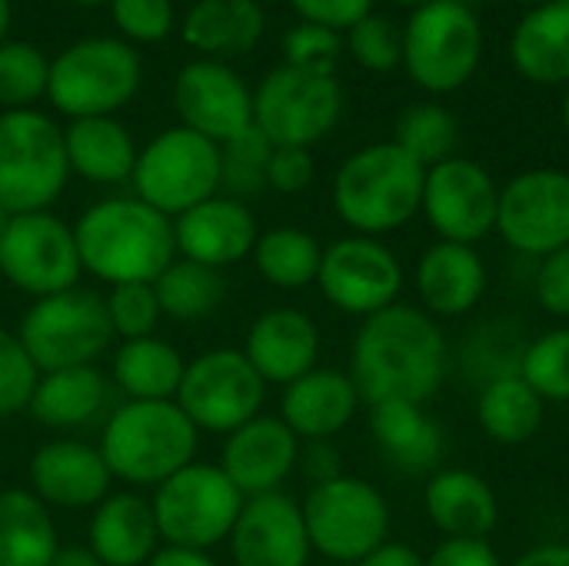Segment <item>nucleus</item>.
I'll return each mask as SVG.
<instances>
[{
  "label": "nucleus",
  "mask_w": 569,
  "mask_h": 566,
  "mask_svg": "<svg viewBox=\"0 0 569 566\" xmlns=\"http://www.w3.org/2000/svg\"><path fill=\"white\" fill-rule=\"evenodd\" d=\"M347 374L370 407L387 400L423 407L447 377V337L423 307L393 304L360 324Z\"/></svg>",
  "instance_id": "nucleus-1"
},
{
  "label": "nucleus",
  "mask_w": 569,
  "mask_h": 566,
  "mask_svg": "<svg viewBox=\"0 0 569 566\" xmlns=\"http://www.w3.org/2000/svg\"><path fill=\"white\" fill-rule=\"evenodd\" d=\"M83 274L107 287L153 284L177 257L173 220L140 197H107L73 220Z\"/></svg>",
  "instance_id": "nucleus-2"
},
{
  "label": "nucleus",
  "mask_w": 569,
  "mask_h": 566,
  "mask_svg": "<svg viewBox=\"0 0 569 566\" xmlns=\"http://www.w3.org/2000/svg\"><path fill=\"white\" fill-rule=\"evenodd\" d=\"M200 430L177 400H123L100 430V457L113 480L127 487H160L197 460Z\"/></svg>",
  "instance_id": "nucleus-3"
},
{
  "label": "nucleus",
  "mask_w": 569,
  "mask_h": 566,
  "mask_svg": "<svg viewBox=\"0 0 569 566\" xmlns=\"http://www.w3.org/2000/svg\"><path fill=\"white\" fill-rule=\"evenodd\" d=\"M427 167L393 140L353 150L333 177V210L360 237H383L407 227L423 203Z\"/></svg>",
  "instance_id": "nucleus-4"
},
{
  "label": "nucleus",
  "mask_w": 569,
  "mask_h": 566,
  "mask_svg": "<svg viewBox=\"0 0 569 566\" xmlns=\"http://www.w3.org/2000/svg\"><path fill=\"white\" fill-rule=\"evenodd\" d=\"M403 30V70L427 93L467 87L483 60V27L477 10L457 0H430L410 10Z\"/></svg>",
  "instance_id": "nucleus-5"
},
{
  "label": "nucleus",
  "mask_w": 569,
  "mask_h": 566,
  "mask_svg": "<svg viewBox=\"0 0 569 566\" xmlns=\"http://www.w3.org/2000/svg\"><path fill=\"white\" fill-rule=\"evenodd\" d=\"M140 57L117 37H87L50 60L47 100L70 120L113 117L140 90Z\"/></svg>",
  "instance_id": "nucleus-6"
},
{
  "label": "nucleus",
  "mask_w": 569,
  "mask_h": 566,
  "mask_svg": "<svg viewBox=\"0 0 569 566\" xmlns=\"http://www.w3.org/2000/svg\"><path fill=\"white\" fill-rule=\"evenodd\" d=\"M17 337L40 374L93 367L113 347L103 294L80 284L33 300L17 324Z\"/></svg>",
  "instance_id": "nucleus-7"
},
{
  "label": "nucleus",
  "mask_w": 569,
  "mask_h": 566,
  "mask_svg": "<svg viewBox=\"0 0 569 566\" xmlns=\"http://www.w3.org/2000/svg\"><path fill=\"white\" fill-rule=\"evenodd\" d=\"M300 510L313 554L330 564H360L367 554L390 540V504L363 477L340 474L310 487Z\"/></svg>",
  "instance_id": "nucleus-8"
},
{
  "label": "nucleus",
  "mask_w": 569,
  "mask_h": 566,
  "mask_svg": "<svg viewBox=\"0 0 569 566\" xmlns=\"http://www.w3.org/2000/svg\"><path fill=\"white\" fill-rule=\"evenodd\" d=\"M243 500L247 497L230 484L220 464L193 460L173 477H167L160 487H153L150 507L160 540L167 547L210 554L217 544H227L243 510Z\"/></svg>",
  "instance_id": "nucleus-9"
},
{
  "label": "nucleus",
  "mask_w": 569,
  "mask_h": 566,
  "mask_svg": "<svg viewBox=\"0 0 569 566\" xmlns=\"http://www.w3.org/2000/svg\"><path fill=\"white\" fill-rule=\"evenodd\" d=\"M70 180L63 130L40 110L0 113V203L10 214L50 210Z\"/></svg>",
  "instance_id": "nucleus-10"
},
{
  "label": "nucleus",
  "mask_w": 569,
  "mask_h": 566,
  "mask_svg": "<svg viewBox=\"0 0 569 566\" xmlns=\"http://www.w3.org/2000/svg\"><path fill=\"white\" fill-rule=\"evenodd\" d=\"M130 180L133 197L173 220L220 193V147L187 127H170L140 147Z\"/></svg>",
  "instance_id": "nucleus-11"
},
{
  "label": "nucleus",
  "mask_w": 569,
  "mask_h": 566,
  "mask_svg": "<svg viewBox=\"0 0 569 566\" xmlns=\"http://www.w3.org/2000/svg\"><path fill=\"white\" fill-rule=\"evenodd\" d=\"M343 117V87L333 73L290 63L273 67L253 90V127L273 147H313Z\"/></svg>",
  "instance_id": "nucleus-12"
},
{
  "label": "nucleus",
  "mask_w": 569,
  "mask_h": 566,
  "mask_svg": "<svg viewBox=\"0 0 569 566\" xmlns=\"http://www.w3.org/2000/svg\"><path fill=\"white\" fill-rule=\"evenodd\" d=\"M267 384L250 367L243 350L237 347H213L187 360L177 407L200 434H233L257 414H263Z\"/></svg>",
  "instance_id": "nucleus-13"
},
{
  "label": "nucleus",
  "mask_w": 569,
  "mask_h": 566,
  "mask_svg": "<svg viewBox=\"0 0 569 566\" xmlns=\"http://www.w3.org/2000/svg\"><path fill=\"white\" fill-rule=\"evenodd\" d=\"M80 254L73 240V224L53 217L50 210L13 214L0 237V277L40 300L80 284Z\"/></svg>",
  "instance_id": "nucleus-14"
},
{
  "label": "nucleus",
  "mask_w": 569,
  "mask_h": 566,
  "mask_svg": "<svg viewBox=\"0 0 569 566\" xmlns=\"http://www.w3.org/2000/svg\"><path fill=\"white\" fill-rule=\"evenodd\" d=\"M317 287L330 307L350 317H373L403 294V264L380 237H340L323 247Z\"/></svg>",
  "instance_id": "nucleus-15"
},
{
  "label": "nucleus",
  "mask_w": 569,
  "mask_h": 566,
  "mask_svg": "<svg viewBox=\"0 0 569 566\" xmlns=\"http://www.w3.org/2000/svg\"><path fill=\"white\" fill-rule=\"evenodd\" d=\"M497 210L500 183L483 163L457 153L427 167L420 214L427 217L437 240L477 247L497 230Z\"/></svg>",
  "instance_id": "nucleus-16"
},
{
  "label": "nucleus",
  "mask_w": 569,
  "mask_h": 566,
  "mask_svg": "<svg viewBox=\"0 0 569 566\" xmlns=\"http://www.w3.org/2000/svg\"><path fill=\"white\" fill-rule=\"evenodd\" d=\"M497 234L523 257L543 260L569 247V173L533 167L500 187Z\"/></svg>",
  "instance_id": "nucleus-17"
},
{
  "label": "nucleus",
  "mask_w": 569,
  "mask_h": 566,
  "mask_svg": "<svg viewBox=\"0 0 569 566\" xmlns=\"http://www.w3.org/2000/svg\"><path fill=\"white\" fill-rule=\"evenodd\" d=\"M173 107L180 127L213 140L217 147L253 127V90L237 70L217 60H193L177 73Z\"/></svg>",
  "instance_id": "nucleus-18"
},
{
  "label": "nucleus",
  "mask_w": 569,
  "mask_h": 566,
  "mask_svg": "<svg viewBox=\"0 0 569 566\" xmlns=\"http://www.w3.org/2000/svg\"><path fill=\"white\" fill-rule=\"evenodd\" d=\"M227 547L233 566H307L313 557L303 510L283 490L247 497Z\"/></svg>",
  "instance_id": "nucleus-19"
},
{
  "label": "nucleus",
  "mask_w": 569,
  "mask_h": 566,
  "mask_svg": "<svg viewBox=\"0 0 569 566\" xmlns=\"http://www.w3.org/2000/svg\"><path fill=\"white\" fill-rule=\"evenodd\" d=\"M300 464L297 434L273 414H257L243 427L223 437L220 470L243 497H263L283 490Z\"/></svg>",
  "instance_id": "nucleus-20"
},
{
  "label": "nucleus",
  "mask_w": 569,
  "mask_h": 566,
  "mask_svg": "<svg viewBox=\"0 0 569 566\" xmlns=\"http://www.w3.org/2000/svg\"><path fill=\"white\" fill-rule=\"evenodd\" d=\"M30 494L50 510H93L113 487V477L93 444L53 437L27 464Z\"/></svg>",
  "instance_id": "nucleus-21"
},
{
  "label": "nucleus",
  "mask_w": 569,
  "mask_h": 566,
  "mask_svg": "<svg viewBox=\"0 0 569 566\" xmlns=\"http://www.w3.org/2000/svg\"><path fill=\"white\" fill-rule=\"evenodd\" d=\"M260 230L250 207L237 197L217 193L180 217H173V244L177 257L227 270L253 254Z\"/></svg>",
  "instance_id": "nucleus-22"
},
{
  "label": "nucleus",
  "mask_w": 569,
  "mask_h": 566,
  "mask_svg": "<svg viewBox=\"0 0 569 566\" xmlns=\"http://www.w3.org/2000/svg\"><path fill=\"white\" fill-rule=\"evenodd\" d=\"M243 357L270 387H287L310 374L320 360V330L310 314L297 307H270L263 310L243 340Z\"/></svg>",
  "instance_id": "nucleus-23"
},
{
  "label": "nucleus",
  "mask_w": 569,
  "mask_h": 566,
  "mask_svg": "<svg viewBox=\"0 0 569 566\" xmlns=\"http://www.w3.org/2000/svg\"><path fill=\"white\" fill-rule=\"evenodd\" d=\"M360 404L363 397L347 370L313 367L310 374L283 387L277 417L297 434L300 444L333 440L340 430L353 424Z\"/></svg>",
  "instance_id": "nucleus-24"
},
{
  "label": "nucleus",
  "mask_w": 569,
  "mask_h": 566,
  "mask_svg": "<svg viewBox=\"0 0 569 566\" xmlns=\"http://www.w3.org/2000/svg\"><path fill=\"white\" fill-rule=\"evenodd\" d=\"M487 284H490L487 264L480 250L467 244L437 240L420 254L413 270L417 297L433 320L470 314L483 300Z\"/></svg>",
  "instance_id": "nucleus-25"
},
{
  "label": "nucleus",
  "mask_w": 569,
  "mask_h": 566,
  "mask_svg": "<svg viewBox=\"0 0 569 566\" xmlns=\"http://www.w3.org/2000/svg\"><path fill=\"white\" fill-rule=\"evenodd\" d=\"M90 550L103 566H147V560L163 547L153 507L133 490H110L90 510Z\"/></svg>",
  "instance_id": "nucleus-26"
},
{
  "label": "nucleus",
  "mask_w": 569,
  "mask_h": 566,
  "mask_svg": "<svg viewBox=\"0 0 569 566\" xmlns=\"http://www.w3.org/2000/svg\"><path fill=\"white\" fill-rule=\"evenodd\" d=\"M423 507L443 540H487L500 524L493 487L473 470H437L423 487Z\"/></svg>",
  "instance_id": "nucleus-27"
},
{
  "label": "nucleus",
  "mask_w": 569,
  "mask_h": 566,
  "mask_svg": "<svg viewBox=\"0 0 569 566\" xmlns=\"http://www.w3.org/2000/svg\"><path fill=\"white\" fill-rule=\"evenodd\" d=\"M513 70L537 87H569V0L527 7L510 33Z\"/></svg>",
  "instance_id": "nucleus-28"
},
{
  "label": "nucleus",
  "mask_w": 569,
  "mask_h": 566,
  "mask_svg": "<svg viewBox=\"0 0 569 566\" xmlns=\"http://www.w3.org/2000/svg\"><path fill=\"white\" fill-rule=\"evenodd\" d=\"M370 434L390 467L403 474H437L443 430L420 404L387 400L370 407Z\"/></svg>",
  "instance_id": "nucleus-29"
},
{
  "label": "nucleus",
  "mask_w": 569,
  "mask_h": 566,
  "mask_svg": "<svg viewBox=\"0 0 569 566\" xmlns=\"http://www.w3.org/2000/svg\"><path fill=\"white\" fill-rule=\"evenodd\" d=\"M110 380L93 367H67L40 374L27 414L47 430H80L93 424L107 407Z\"/></svg>",
  "instance_id": "nucleus-30"
},
{
  "label": "nucleus",
  "mask_w": 569,
  "mask_h": 566,
  "mask_svg": "<svg viewBox=\"0 0 569 566\" xmlns=\"http://www.w3.org/2000/svg\"><path fill=\"white\" fill-rule=\"evenodd\" d=\"M63 150L70 173L90 183H123L133 177L137 143L130 130L113 117H83L70 120L63 130Z\"/></svg>",
  "instance_id": "nucleus-31"
},
{
  "label": "nucleus",
  "mask_w": 569,
  "mask_h": 566,
  "mask_svg": "<svg viewBox=\"0 0 569 566\" xmlns=\"http://www.w3.org/2000/svg\"><path fill=\"white\" fill-rule=\"evenodd\" d=\"M183 370V354L157 334L140 340H120L110 354V380L127 400H173Z\"/></svg>",
  "instance_id": "nucleus-32"
},
{
  "label": "nucleus",
  "mask_w": 569,
  "mask_h": 566,
  "mask_svg": "<svg viewBox=\"0 0 569 566\" xmlns=\"http://www.w3.org/2000/svg\"><path fill=\"white\" fill-rule=\"evenodd\" d=\"M57 550L53 510L27 487L0 490V566H50Z\"/></svg>",
  "instance_id": "nucleus-33"
},
{
  "label": "nucleus",
  "mask_w": 569,
  "mask_h": 566,
  "mask_svg": "<svg viewBox=\"0 0 569 566\" xmlns=\"http://www.w3.org/2000/svg\"><path fill=\"white\" fill-rule=\"evenodd\" d=\"M267 30L263 7L257 0H197L183 20V40L210 57L247 53Z\"/></svg>",
  "instance_id": "nucleus-34"
},
{
  "label": "nucleus",
  "mask_w": 569,
  "mask_h": 566,
  "mask_svg": "<svg viewBox=\"0 0 569 566\" xmlns=\"http://www.w3.org/2000/svg\"><path fill=\"white\" fill-rule=\"evenodd\" d=\"M547 404L533 394V387L513 370L500 374L483 384L477 400V424L480 430L503 447H517L537 437L543 427Z\"/></svg>",
  "instance_id": "nucleus-35"
},
{
  "label": "nucleus",
  "mask_w": 569,
  "mask_h": 566,
  "mask_svg": "<svg viewBox=\"0 0 569 566\" xmlns=\"http://www.w3.org/2000/svg\"><path fill=\"white\" fill-rule=\"evenodd\" d=\"M260 280H267L277 290H303L317 284L323 244L300 227H273L257 237L250 254Z\"/></svg>",
  "instance_id": "nucleus-36"
},
{
  "label": "nucleus",
  "mask_w": 569,
  "mask_h": 566,
  "mask_svg": "<svg viewBox=\"0 0 569 566\" xmlns=\"http://www.w3.org/2000/svg\"><path fill=\"white\" fill-rule=\"evenodd\" d=\"M153 294L167 320L200 324L210 314H217L220 304L227 300V280L223 270L173 257V264L153 280Z\"/></svg>",
  "instance_id": "nucleus-37"
},
{
  "label": "nucleus",
  "mask_w": 569,
  "mask_h": 566,
  "mask_svg": "<svg viewBox=\"0 0 569 566\" xmlns=\"http://www.w3.org/2000/svg\"><path fill=\"white\" fill-rule=\"evenodd\" d=\"M393 143L400 150H407L417 163L433 167V163H443V160L457 157L460 123L443 103H433V100L410 103L397 117Z\"/></svg>",
  "instance_id": "nucleus-38"
},
{
  "label": "nucleus",
  "mask_w": 569,
  "mask_h": 566,
  "mask_svg": "<svg viewBox=\"0 0 569 566\" xmlns=\"http://www.w3.org/2000/svg\"><path fill=\"white\" fill-rule=\"evenodd\" d=\"M517 374L533 387L543 404L569 400V327L547 330L520 350Z\"/></svg>",
  "instance_id": "nucleus-39"
},
{
  "label": "nucleus",
  "mask_w": 569,
  "mask_h": 566,
  "mask_svg": "<svg viewBox=\"0 0 569 566\" xmlns=\"http://www.w3.org/2000/svg\"><path fill=\"white\" fill-rule=\"evenodd\" d=\"M50 60L17 40L0 43V107L3 110H30L40 97H47Z\"/></svg>",
  "instance_id": "nucleus-40"
},
{
  "label": "nucleus",
  "mask_w": 569,
  "mask_h": 566,
  "mask_svg": "<svg viewBox=\"0 0 569 566\" xmlns=\"http://www.w3.org/2000/svg\"><path fill=\"white\" fill-rule=\"evenodd\" d=\"M270 153L273 143L257 127H247L243 133L220 143V190H227V197L237 200L260 193L267 187Z\"/></svg>",
  "instance_id": "nucleus-41"
},
{
  "label": "nucleus",
  "mask_w": 569,
  "mask_h": 566,
  "mask_svg": "<svg viewBox=\"0 0 569 566\" xmlns=\"http://www.w3.org/2000/svg\"><path fill=\"white\" fill-rule=\"evenodd\" d=\"M343 50L370 73H390L403 67V30L383 17L370 13L360 23H353L343 37Z\"/></svg>",
  "instance_id": "nucleus-42"
},
{
  "label": "nucleus",
  "mask_w": 569,
  "mask_h": 566,
  "mask_svg": "<svg viewBox=\"0 0 569 566\" xmlns=\"http://www.w3.org/2000/svg\"><path fill=\"white\" fill-rule=\"evenodd\" d=\"M103 307H107V320H110L113 340L153 337L160 320H163L157 294H153V284H117V287H107Z\"/></svg>",
  "instance_id": "nucleus-43"
},
{
  "label": "nucleus",
  "mask_w": 569,
  "mask_h": 566,
  "mask_svg": "<svg viewBox=\"0 0 569 566\" xmlns=\"http://www.w3.org/2000/svg\"><path fill=\"white\" fill-rule=\"evenodd\" d=\"M37 380L40 370L20 344L17 330L0 327V417L27 414Z\"/></svg>",
  "instance_id": "nucleus-44"
},
{
  "label": "nucleus",
  "mask_w": 569,
  "mask_h": 566,
  "mask_svg": "<svg viewBox=\"0 0 569 566\" xmlns=\"http://www.w3.org/2000/svg\"><path fill=\"white\" fill-rule=\"evenodd\" d=\"M283 63L310 73H333L337 60L343 57V37L337 30L317 23H297L283 37Z\"/></svg>",
  "instance_id": "nucleus-45"
},
{
  "label": "nucleus",
  "mask_w": 569,
  "mask_h": 566,
  "mask_svg": "<svg viewBox=\"0 0 569 566\" xmlns=\"http://www.w3.org/2000/svg\"><path fill=\"white\" fill-rule=\"evenodd\" d=\"M110 13L120 33L137 43H157L173 27L170 0H110Z\"/></svg>",
  "instance_id": "nucleus-46"
},
{
  "label": "nucleus",
  "mask_w": 569,
  "mask_h": 566,
  "mask_svg": "<svg viewBox=\"0 0 569 566\" xmlns=\"http://www.w3.org/2000/svg\"><path fill=\"white\" fill-rule=\"evenodd\" d=\"M317 177L313 153L307 147H273L267 163V187L277 193H303Z\"/></svg>",
  "instance_id": "nucleus-47"
},
{
  "label": "nucleus",
  "mask_w": 569,
  "mask_h": 566,
  "mask_svg": "<svg viewBox=\"0 0 569 566\" xmlns=\"http://www.w3.org/2000/svg\"><path fill=\"white\" fill-rule=\"evenodd\" d=\"M533 294L550 317H569V247L537 264Z\"/></svg>",
  "instance_id": "nucleus-48"
},
{
  "label": "nucleus",
  "mask_w": 569,
  "mask_h": 566,
  "mask_svg": "<svg viewBox=\"0 0 569 566\" xmlns=\"http://www.w3.org/2000/svg\"><path fill=\"white\" fill-rule=\"evenodd\" d=\"M300 23H317L337 33H347L353 23L373 13V0H290Z\"/></svg>",
  "instance_id": "nucleus-49"
},
{
  "label": "nucleus",
  "mask_w": 569,
  "mask_h": 566,
  "mask_svg": "<svg viewBox=\"0 0 569 566\" xmlns=\"http://www.w3.org/2000/svg\"><path fill=\"white\" fill-rule=\"evenodd\" d=\"M427 566H503V560L487 540H440Z\"/></svg>",
  "instance_id": "nucleus-50"
},
{
  "label": "nucleus",
  "mask_w": 569,
  "mask_h": 566,
  "mask_svg": "<svg viewBox=\"0 0 569 566\" xmlns=\"http://www.w3.org/2000/svg\"><path fill=\"white\" fill-rule=\"evenodd\" d=\"M297 470L310 480V487L340 477L343 467H340V454H337L333 440H310V444H300V464H297Z\"/></svg>",
  "instance_id": "nucleus-51"
},
{
  "label": "nucleus",
  "mask_w": 569,
  "mask_h": 566,
  "mask_svg": "<svg viewBox=\"0 0 569 566\" xmlns=\"http://www.w3.org/2000/svg\"><path fill=\"white\" fill-rule=\"evenodd\" d=\"M353 566H427V557H420L410 544L387 540V544H380L373 554H367L360 564Z\"/></svg>",
  "instance_id": "nucleus-52"
},
{
  "label": "nucleus",
  "mask_w": 569,
  "mask_h": 566,
  "mask_svg": "<svg viewBox=\"0 0 569 566\" xmlns=\"http://www.w3.org/2000/svg\"><path fill=\"white\" fill-rule=\"evenodd\" d=\"M510 566H569V544H537L530 550H523Z\"/></svg>",
  "instance_id": "nucleus-53"
},
{
  "label": "nucleus",
  "mask_w": 569,
  "mask_h": 566,
  "mask_svg": "<svg viewBox=\"0 0 569 566\" xmlns=\"http://www.w3.org/2000/svg\"><path fill=\"white\" fill-rule=\"evenodd\" d=\"M147 566H220L207 550H187V547H160Z\"/></svg>",
  "instance_id": "nucleus-54"
},
{
  "label": "nucleus",
  "mask_w": 569,
  "mask_h": 566,
  "mask_svg": "<svg viewBox=\"0 0 569 566\" xmlns=\"http://www.w3.org/2000/svg\"><path fill=\"white\" fill-rule=\"evenodd\" d=\"M50 566H103L90 547H60Z\"/></svg>",
  "instance_id": "nucleus-55"
},
{
  "label": "nucleus",
  "mask_w": 569,
  "mask_h": 566,
  "mask_svg": "<svg viewBox=\"0 0 569 566\" xmlns=\"http://www.w3.org/2000/svg\"><path fill=\"white\" fill-rule=\"evenodd\" d=\"M7 27H10V0H0V43L7 40Z\"/></svg>",
  "instance_id": "nucleus-56"
},
{
  "label": "nucleus",
  "mask_w": 569,
  "mask_h": 566,
  "mask_svg": "<svg viewBox=\"0 0 569 566\" xmlns=\"http://www.w3.org/2000/svg\"><path fill=\"white\" fill-rule=\"evenodd\" d=\"M560 120H563V130L569 133V87L567 93H563V103H560Z\"/></svg>",
  "instance_id": "nucleus-57"
},
{
  "label": "nucleus",
  "mask_w": 569,
  "mask_h": 566,
  "mask_svg": "<svg viewBox=\"0 0 569 566\" xmlns=\"http://www.w3.org/2000/svg\"><path fill=\"white\" fill-rule=\"evenodd\" d=\"M10 217H13V214L0 203V237H3V230H7V224H10Z\"/></svg>",
  "instance_id": "nucleus-58"
},
{
  "label": "nucleus",
  "mask_w": 569,
  "mask_h": 566,
  "mask_svg": "<svg viewBox=\"0 0 569 566\" xmlns=\"http://www.w3.org/2000/svg\"><path fill=\"white\" fill-rule=\"evenodd\" d=\"M390 3H397V7H410V10H417V7H423V3H430V0H390Z\"/></svg>",
  "instance_id": "nucleus-59"
},
{
  "label": "nucleus",
  "mask_w": 569,
  "mask_h": 566,
  "mask_svg": "<svg viewBox=\"0 0 569 566\" xmlns=\"http://www.w3.org/2000/svg\"><path fill=\"white\" fill-rule=\"evenodd\" d=\"M513 3H520V7H537V3H547V0H513Z\"/></svg>",
  "instance_id": "nucleus-60"
},
{
  "label": "nucleus",
  "mask_w": 569,
  "mask_h": 566,
  "mask_svg": "<svg viewBox=\"0 0 569 566\" xmlns=\"http://www.w3.org/2000/svg\"><path fill=\"white\" fill-rule=\"evenodd\" d=\"M457 3H463V7H470V10H473V7H477V3H483V0H457Z\"/></svg>",
  "instance_id": "nucleus-61"
},
{
  "label": "nucleus",
  "mask_w": 569,
  "mask_h": 566,
  "mask_svg": "<svg viewBox=\"0 0 569 566\" xmlns=\"http://www.w3.org/2000/svg\"><path fill=\"white\" fill-rule=\"evenodd\" d=\"M70 3H87L90 7V3H110V0H70Z\"/></svg>",
  "instance_id": "nucleus-62"
}]
</instances>
